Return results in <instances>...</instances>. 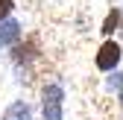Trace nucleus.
Segmentation results:
<instances>
[{
	"mask_svg": "<svg viewBox=\"0 0 123 120\" xmlns=\"http://www.w3.org/2000/svg\"><path fill=\"white\" fill-rule=\"evenodd\" d=\"M12 9H15V0H0V24H3V21H9Z\"/></svg>",
	"mask_w": 123,
	"mask_h": 120,
	"instance_id": "obj_6",
	"label": "nucleus"
},
{
	"mask_svg": "<svg viewBox=\"0 0 123 120\" xmlns=\"http://www.w3.org/2000/svg\"><path fill=\"white\" fill-rule=\"evenodd\" d=\"M120 18H123L120 9H111L109 15H105V21H103V29H100V32H103V35H111V32H114V26L120 24Z\"/></svg>",
	"mask_w": 123,
	"mask_h": 120,
	"instance_id": "obj_5",
	"label": "nucleus"
},
{
	"mask_svg": "<svg viewBox=\"0 0 123 120\" xmlns=\"http://www.w3.org/2000/svg\"><path fill=\"white\" fill-rule=\"evenodd\" d=\"M62 102H65V91H62L59 85H44L41 88V111H44V120H65Z\"/></svg>",
	"mask_w": 123,
	"mask_h": 120,
	"instance_id": "obj_1",
	"label": "nucleus"
},
{
	"mask_svg": "<svg viewBox=\"0 0 123 120\" xmlns=\"http://www.w3.org/2000/svg\"><path fill=\"white\" fill-rule=\"evenodd\" d=\"M3 120H32V111H29V106L24 100H18L3 111Z\"/></svg>",
	"mask_w": 123,
	"mask_h": 120,
	"instance_id": "obj_4",
	"label": "nucleus"
},
{
	"mask_svg": "<svg viewBox=\"0 0 123 120\" xmlns=\"http://www.w3.org/2000/svg\"><path fill=\"white\" fill-rule=\"evenodd\" d=\"M114 85H117V97L123 100V73H117V79H114Z\"/></svg>",
	"mask_w": 123,
	"mask_h": 120,
	"instance_id": "obj_7",
	"label": "nucleus"
},
{
	"mask_svg": "<svg viewBox=\"0 0 123 120\" xmlns=\"http://www.w3.org/2000/svg\"><path fill=\"white\" fill-rule=\"evenodd\" d=\"M21 38V24L18 21H3V24H0V47H9V44H15V41H18Z\"/></svg>",
	"mask_w": 123,
	"mask_h": 120,
	"instance_id": "obj_3",
	"label": "nucleus"
},
{
	"mask_svg": "<svg viewBox=\"0 0 123 120\" xmlns=\"http://www.w3.org/2000/svg\"><path fill=\"white\" fill-rule=\"evenodd\" d=\"M120 56H123V50H120L117 41H103L100 50H97V56H94V65L100 70H114L120 65Z\"/></svg>",
	"mask_w": 123,
	"mask_h": 120,
	"instance_id": "obj_2",
	"label": "nucleus"
}]
</instances>
